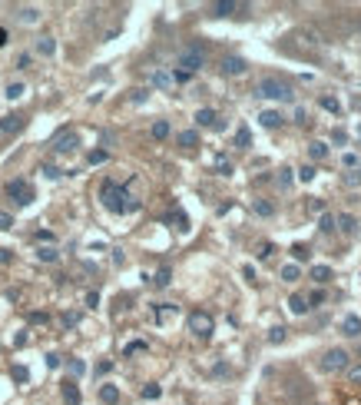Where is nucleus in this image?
Listing matches in <instances>:
<instances>
[{"mask_svg":"<svg viewBox=\"0 0 361 405\" xmlns=\"http://www.w3.org/2000/svg\"><path fill=\"white\" fill-rule=\"evenodd\" d=\"M236 146H239V150H249V146H252V130H249V127H239V133H236Z\"/></svg>","mask_w":361,"mask_h":405,"instance_id":"412c9836","label":"nucleus"},{"mask_svg":"<svg viewBox=\"0 0 361 405\" xmlns=\"http://www.w3.org/2000/svg\"><path fill=\"white\" fill-rule=\"evenodd\" d=\"M110 369H113V362L106 359V362H100V366H96V372H100V375H106V372H110Z\"/></svg>","mask_w":361,"mask_h":405,"instance_id":"e2e57ef3","label":"nucleus"},{"mask_svg":"<svg viewBox=\"0 0 361 405\" xmlns=\"http://www.w3.org/2000/svg\"><path fill=\"white\" fill-rule=\"evenodd\" d=\"M295 123H299V127H308V113H305V107H299V110H295Z\"/></svg>","mask_w":361,"mask_h":405,"instance_id":"de8ad7c7","label":"nucleus"},{"mask_svg":"<svg viewBox=\"0 0 361 405\" xmlns=\"http://www.w3.org/2000/svg\"><path fill=\"white\" fill-rule=\"evenodd\" d=\"M40 173H44V176H50V179H56V176H60V166H50V163H44V166H40Z\"/></svg>","mask_w":361,"mask_h":405,"instance_id":"37998d69","label":"nucleus"},{"mask_svg":"<svg viewBox=\"0 0 361 405\" xmlns=\"http://www.w3.org/2000/svg\"><path fill=\"white\" fill-rule=\"evenodd\" d=\"M305 299H308V309H311V306H322V302H325V292L315 289V292H311V296H305Z\"/></svg>","mask_w":361,"mask_h":405,"instance_id":"c03bdc74","label":"nucleus"},{"mask_svg":"<svg viewBox=\"0 0 361 405\" xmlns=\"http://www.w3.org/2000/svg\"><path fill=\"white\" fill-rule=\"evenodd\" d=\"M348 379H351V382H355V386H358V382H361V366H355V369H348Z\"/></svg>","mask_w":361,"mask_h":405,"instance_id":"13d9d810","label":"nucleus"},{"mask_svg":"<svg viewBox=\"0 0 361 405\" xmlns=\"http://www.w3.org/2000/svg\"><path fill=\"white\" fill-rule=\"evenodd\" d=\"M63 402L80 405V389H76V382H63Z\"/></svg>","mask_w":361,"mask_h":405,"instance_id":"a211bd4d","label":"nucleus"},{"mask_svg":"<svg viewBox=\"0 0 361 405\" xmlns=\"http://www.w3.org/2000/svg\"><path fill=\"white\" fill-rule=\"evenodd\" d=\"M202 64H206V53H202V47H199V44H193V47H186V50L179 53V64H176V67H179L182 73L193 76Z\"/></svg>","mask_w":361,"mask_h":405,"instance_id":"7ed1b4c3","label":"nucleus"},{"mask_svg":"<svg viewBox=\"0 0 361 405\" xmlns=\"http://www.w3.org/2000/svg\"><path fill=\"white\" fill-rule=\"evenodd\" d=\"M272 253H275V246H272V242H259V249H256V256H259V259H268Z\"/></svg>","mask_w":361,"mask_h":405,"instance_id":"ea45409f","label":"nucleus"},{"mask_svg":"<svg viewBox=\"0 0 361 405\" xmlns=\"http://www.w3.org/2000/svg\"><path fill=\"white\" fill-rule=\"evenodd\" d=\"M106 156H110V153H106V150H90V166H100V163H106Z\"/></svg>","mask_w":361,"mask_h":405,"instance_id":"e433bc0d","label":"nucleus"},{"mask_svg":"<svg viewBox=\"0 0 361 405\" xmlns=\"http://www.w3.org/2000/svg\"><path fill=\"white\" fill-rule=\"evenodd\" d=\"M0 262H10V249H0Z\"/></svg>","mask_w":361,"mask_h":405,"instance_id":"338daca9","label":"nucleus"},{"mask_svg":"<svg viewBox=\"0 0 361 405\" xmlns=\"http://www.w3.org/2000/svg\"><path fill=\"white\" fill-rule=\"evenodd\" d=\"M259 96H265V100H292V87H288L285 80H279V76H265V80H259L256 87Z\"/></svg>","mask_w":361,"mask_h":405,"instance_id":"f03ea898","label":"nucleus"},{"mask_svg":"<svg viewBox=\"0 0 361 405\" xmlns=\"http://www.w3.org/2000/svg\"><path fill=\"white\" fill-rule=\"evenodd\" d=\"M308 256H311V249L305 246V242H295L292 246V259L295 262H308Z\"/></svg>","mask_w":361,"mask_h":405,"instance_id":"a878e982","label":"nucleus"},{"mask_svg":"<svg viewBox=\"0 0 361 405\" xmlns=\"http://www.w3.org/2000/svg\"><path fill=\"white\" fill-rule=\"evenodd\" d=\"M139 395L153 402V399H159V395H162V389H159V386H143V392H139Z\"/></svg>","mask_w":361,"mask_h":405,"instance_id":"58836bf2","label":"nucleus"},{"mask_svg":"<svg viewBox=\"0 0 361 405\" xmlns=\"http://www.w3.org/2000/svg\"><path fill=\"white\" fill-rule=\"evenodd\" d=\"M100 199H103V206L110 209V213H133V209H139V199H133L130 193L119 183H113V179H106L100 186Z\"/></svg>","mask_w":361,"mask_h":405,"instance_id":"f257e3e1","label":"nucleus"},{"mask_svg":"<svg viewBox=\"0 0 361 405\" xmlns=\"http://www.w3.org/2000/svg\"><path fill=\"white\" fill-rule=\"evenodd\" d=\"M196 123L199 127H212V130H222V120H219V113L212 107H202L199 113H196Z\"/></svg>","mask_w":361,"mask_h":405,"instance_id":"9d476101","label":"nucleus"},{"mask_svg":"<svg viewBox=\"0 0 361 405\" xmlns=\"http://www.w3.org/2000/svg\"><path fill=\"white\" fill-rule=\"evenodd\" d=\"M308 276L315 279V282H328V279H331V266H311Z\"/></svg>","mask_w":361,"mask_h":405,"instance_id":"4be33fe9","label":"nucleus"},{"mask_svg":"<svg viewBox=\"0 0 361 405\" xmlns=\"http://www.w3.org/2000/svg\"><path fill=\"white\" fill-rule=\"evenodd\" d=\"M7 40H10V33H7V27H0V47H7Z\"/></svg>","mask_w":361,"mask_h":405,"instance_id":"69168bd1","label":"nucleus"},{"mask_svg":"<svg viewBox=\"0 0 361 405\" xmlns=\"http://www.w3.org/2000/svg\"><path fill=\"white\" fill-rule=\"evenodd\" d=\"M216 166H219V173H222V176H229V173H232V163H229L225 156H219V159H216Z\"/></svg>","mask_w":361,"mask_h":405,"instance_id":"09e8293b","label":"nucleus"},{"mask_svg":"<svg viewBox=\"0 0 361 405\" xmlns=\"http://www.w3.org/2000/svg\"><path fill=\"white\" fill-rule=\"evenodd\" d=\"M318 229H322V233H335V216H331V213H322V219H318Z\"/></svg>","mask_w":361,"mask_h":405,"instance_id":"473e14b6","label":"nucleus"},{"mask_svg":"<svg viewBox=\"0 0 361 405\" xmlns=\"http://www.w3.org/2000/svg\"><path fill=\"white\" fill-rule=\"evenodd\" d=\"M285 326H275V329H268V342H272V346H279V342H285Z\"/></svg>","mask_w":361,"mask_h":405,"instance_id":"f704fd0d","label":"nucleus"},{"mask_svg":"<svg viewBox=\"0 0 361 405\" xmlns=\"http://www.w3.org/2000/svg\"><path fill=\"white\" fill-rule=\"evenodd\" d=\"M7 196L17 199L20 206H30L33 202V186L27 183V179H10V183H7Z\"/></svg>","mask_w":361,"mask_h":405,"instance_id":"39448f33","label":"nucleus"},{"mask_svg":"<svg viewBox=\"0 0 361 405\" xmlns=\"http://www.w3.org/2000/svg\"><path fill=\"white\" fill-rule=\"evenodd\" d=\"M37 259H40V262H56V259H60V253H56L53 246H40V249H37Z\"/></svg>","mask_w":361,"mask_h":405,"instance_id":"bb28decb","label":"nucleus"},{"mask_svg":"<svg viewBox=\"0 0 361 405\" xmlns=\"http://www.w3.org/2000/svg\"><path fill=\"white\" fill-rule=\"evenodd\" d=\"M150 96V90H133V103H143Z\"/></svg>","mask_w":361,"mask_h":405,"instance_id":"4d7b16f0","label":"nucleus"},{"mask_svg":"<svg viewBox=\"0 0 361 405\" xmlns=\"http://www.w3.org/2000/svg\"><path fill=\"white\" fill-rule=\"evenodd\" d=\"M331 139L342 146V143H348V133H345V130H335V133H331Z\"/></svg>","mask_w":361,"mask_h":405,"instance_id":"6e6d98bb","label":"nucleus"},{"mask_svg":"<svg viewBox=\"0 0 361 405\" xmlns=\"http://www.w3.org/2000/svg\"><path fill=\"white\" fill-rule=\"evenodd\" d=\"M47 366H50V369H56V366H60V355H56V352H50V355H47Z\"/></svg>","mask_w":361,"mask_h":405,"instance_id":"052dcab7","label":"nucleus"},{"mask_svg":"<svg viewBox=\"0 0 361 405\" xmlns=\"http://www.w3.org/2000/svg\"><path fill=\"white\" fill-rule=\"evenodd\" d=\"M259 123H262L265 130H275V127H282V123H285V116H282L279 110H265V113L259 116Z\"/></svg>","mask_w":361,"mask_h":405,"instance_id":"ddd939ff","label":"nucleus"},{"mask_svg":"<svg viewBox=\"0 0 361 405\" xmlns=\"http://www.w3.org/2000/svg\"><path fill=\"white\" fill-rule=\"evenodd\" d=\"M17 17L24 20V24H37V20H40V10H37V7H20Z\"/></svg>","mask_w":361,"mask_h":405,"instance_id":"5701e85b","label":"nucleus"},{"mask_svg":"<svg viewBox=\"0 0 361 405\" xmlns=\"http://www.w3.org/2000/svg\"><path fill=\"white\" fill-rule=\"evenodd\" d=\"M335 229H342L345 236H355L358 233V219L351 213H342V216H335Z\"/></svg>","mask_w":361,"mask_h":405,"instance_id":"9b49d317","label":"nucleus"},{"mask_svg":"<svg viewBox=\"0 0 361 405\" xmlns=\"http://www.w3.org/2000/svg\"><path fill=\"white\" fill-rule=\"evenodd\" d=\"M299 179H302V183H311V179H315V166H311V163H302L299 166Z\"/></svg>","mask_w":361,"mask_h":405,"instance_id":"c9c22d12","label":"nucleus"},{"mask_svg":"<svg viewBox=\"0 0 361 405\" xmlns=\"http://www.w3.org/2000/svg\"><path fill=\"white\" fill-rule=\"evenodd\" d=\"M342 163H345V170H355V166H358V156H355V153H345Z\"/></svg>","mask_w":361,"mask_h":405,"instance_id":"8fccbe9b","label":"nucleus"},{"mask_svg":"<svg viewBox=\"0 0 361 405\" xmlns=\"http://www.w3.org/2000/svg\"><path fill=\"white\" fill-rule=\"evenodd\" d=\"M17 67H20V70L30 67V53H20V57H17Z\"/></svg>","mask_w":361,"mask_h":405,"instance_id":"bf43d9fd","label":"nucleus"},{"mask_svg":"<svg viewBox=\"0 0 361 405\" xmlns=\"http://www.w3.org/2000/svg\"><path fill=\"white\" fill-rule=\"evenodd\" d=\"M27 127V120L20 113H10V116H0V136H17L20 130Z\"/></svg>","mask_w":361,"mask_h":405,"instance_id":"6e6552de","label":"nucleus"},{"mask_svg":"<svg viewBox=\"0 0 361 405\" xmlns=\"http://www.w3.org/2000/svg\"><path fill=\"white\" fill-rule=\"evenodd\" d=\"M173 80H176V83H189V73H182V70H176V73H173Z\"/></svg>","mask_w":361,"mask_h":405,"instance_id":"680f3d73","label":"nucleus"},{"mask_svg":"<svg viewBox=\"0 0 361 405\" xmlns=\"http://www.w3.org/2000/svg\"><path fill=\"white\" fill-rule=\"evenodd\" d=\"M27 93V87H24V83H10V87H7V100H20V96H24Z\"/></svg>","mask_w":361,"mask_h":405,"instance_id":"2f4dec72","label":"nucleus"},{"mask_svg":"<svg viewBox=\"0 0 361 405\" xmlns=\"http://www.w3.org/2000/svg\"><path fill=\"white\" fill-rule=\"evenodd\" d=\"M0 229H13V216L0 209Z\"/></svg>","mask_w":361,"mask_h":405,"instance_id":"603ef678","label":"nucleus"},{"mask_svg":"<svg viewBox=\"0 0 361 405\" xmlns=\"http://www.w3.org/2000/svg\"><path fill=\"white\" fill-rule=\"evenodd\" d=\"M308 156L315 159V163H322V159L328 156V143H325V139H311L308 143Z\"/></svg>","mask_w":361,"mask_h":405,"instance_id":"4468645a","label":"nucleus"},{"mask_svg":"<svg viewBox=\"0 0 361 405\" xmlns=\"http://www.w3.org/2000/svg\"><path fill=\"white\" fill-rule=\"evenodd\" d=\"M318 103H322V110H328V113H342V103H338L335 100V96H322V100H318Z\"/></svg>","mask_w":361,"mask_h":405,"instance_id":"cd10ccee","label":"nucleus"},{"mask_svg":"<svg viewBox=\"0 0 361 405\" xmlns=\"http://www.w3.org/2000/svg\"><path fill=\"white\" fill-rule=\"evenodd\" d=\"M13 382H27V379H30V372H27V366H13Z\"/></svg>","mask_w":361,"mask_h":405,"instance_id":"a19ab883","label":"nucleus"},{"mask_svg":"<svg viewBox=\"0 0 361 405\" xmlns=\"http://www.w3.org/2000/svg\"><path fill=\"white\" fill-rule=\"evenodd\" d=\"M176 143H179L182 150H193V146H199V133H196V130H182V133L176 136Z\"/></svg>","mask_w":361,"mask_h":405,"instance_id":"dca6fc26","label":"nucleus"},{"mask_svg":"<svg viewBox=\"0 0 361 405\" xmlns=\"http://www.w3.org/2000/svg\"><path fill=\"white\" fill-rule=\"evenodd\" d=\"M308 209H311V213H325V199H318V196H315V199L308 202Z\"/></svg>","mask_w":361,"mask_h":405,"instance_id":"864d4df0","label":"nucleus"},{"mask_svg":"<svg viewBox=\"0 0 361 405\" xmlns=\"http://www.w3.org/2000/svg\"><path fill=\"white\" fill-rule=\"evenodd\" d=\"M100 399H103L106 405H116V402H119V389H116V386H103V389H100Z\"/></svg>","mask_w":361,"mask_h":405,"instance_id":"b1692460","label":"nucleus"},{"mask_svg":"<svg viewBox=\"0 0 361 405\" xmlns=\"http://www.w3.org/2000/svg\"><path fill=\"white\" fill-rule=\"evenodd\" d=\"M70 372H73V375H83V372H87V362H80V359H70Z\"/></svg>","mask_w":361,"mask_h":405,"instance_id":"a18cd8bd","label":"nucleus"},{"mask_svg":"<svg viewBox=\"0 0 361 405\" xmlns=\"http://www.w3.org/2000/svg\"><path fill=\"white\" fill-rule=\"evenodd\" d=\"M342 332L351 336V339H358L361 336V316H345L342 319Z\"/></svg>","mask_w":361,"mask_h":405,"instance_id":"f8f14e48","label":"nucleus"},{"mask_svg":"<svg viewBox=\"0 0 361 405\" xmlns=\"http://www.w3.org/2000/svg\"><path fill=\"white\" fill-rule=\"evenodd\" d=\"M87 306H90V309H96V306H100V292H96V289L87 292Z\"/></svg>","mask_w":361,"mask_h":405,"instance_id":"3c124183","label":"nucleus"},{"mask_svg":"<svg viewBox=\"0 0 361 405\" xmlns=\"http://www.w3.org/2000/svg\"><path fill=\"white\" fill-rule=\"evenodd\" d=\"M169 312H176V306H173V302H162V306H156V316H159V319H166Z\"/></svg>","mask_w":361,"mask_h":405,"instance_id":"49530a36","label":"nucleus"},{"mask_svg":"<svg viewBox=\"0 0 361 405\" xmlns=\"http://www.w3.org/2000/svg\"><path fill=\"white\" fill-rule=\"evenodd\" d=\"M153 282L159 286V289H162V286H169V282H173V269H169V266H162L159 272H156V279H153Z\"/></svg>","mask_w":361,"mask_h":405,"instance_id":"c85d7f7f","label":"nucleus"},{"mask_svg":"<svg viewBox=\"0 0 361 405\" xmlns=\"http://www.w3.org/2000/svg\"><path fill=\"white\" fill-rule=\"evenodd\" d=\"M245 70H249V64H245L242 57H222V73L225 76H242Z\"/></svg>","mask_w":361,"mask_h":405,"instance_id":"1a4fd4ad","label":"nucleus"},{"mask_svg":"<svg viewBox=\"0 0 361 405\" xmlns=\"http://www.w3.org/2000/svg\"><path fill=\"white\" fill-rule=\"evenodd\" d=\"M288 309H292L295 316H305V312H308V299H305V296H299V292H295V296L288 299Z\"/></svg>","mask_w":361,"mask_h":405,"instance_id":"aec40b11","label":"nucleus"},{"mask_svg":"<svg viewBox=\"0 0 361 405\" xmlns=\"http://www.w3.org/2000/svg\"><path fill=\"white\" fill-rule=\"evenodd\" d=\"M239 4L236 0H219V4H212V17H229V13H236Z\"/></svg>","mask_w":361,"mask_h":405,"instance_id":"2eb2a0df","label":"nucleus"},{"mask_svg":"<svg viewBox=\"0 0 361 405\" xmlns=\"http://www.w3.org/2000/svg\"><path fill=\"white\" fill-rule=\"evenodd\" d=\"M136 352H146V342L143 339H136V342H130V346L123 349V355H136Z\"/></svg>","mask_w":361,"mask_h":405,"instance_id":"4c0bfd02","label":"nucleus"},{"mask_svg":"<svg viewBox=\"0 0 361 405\" xmlns=\"http://www.w3.org/2000/svg\"><path fill=\"white\" fill-rule=\"evenodd\" d=\"M282 279H285V282H299V279H302V269L292 262V266H285V269H282Z\"/></svg>","mask_w":361,"mask_h":405,"instance_id":"c756f323","label":"nucleus"},{"mask_svg":"<svg viewBox=\"0 0 361 405\" xmlns=\"http://www.w3.org/2000/svg\"><path fill=\"white\" fill-rule=\"evenodd\" d=\"M153 83L159 90H169V87H173V76H169L166 70H153Z\"/></svg>","mask_w":361,"mask_h":405,"instance_id":"393cba45","label":"nucleus"},{"mask_svg":"<svg viewBox=\"0 0 361 405\" xmlns=\"http://www.w3.org/2000/svg\"><path fill=\"white\" fill-rule=\"evenodd\" d=\"M80 322V312H63V329H73Z\"/></svg>","mask_w":361,"mask_h":405,"instance_id":"79ce46f5","label":"nucleus"},{"mask_svg":"<svg viewBox=\"0 0 361 405\" xmlns=\"http://www.w3.org/2000/svg\"><path fill=\"white\" fill-rule=\"evenodd\" d=\"M252 209H256V216H262V219L275 216V202H268V199H252Z\"/></svg>","mask_w":361,"mask_h":405,"instance_id":"f3484780","label":"nucleus"},{"mask_svg":"<svg viewBox=\"0 0 361 405\" xmlns=\"http://www.w3.org/2000/svg\"><path fill=\"white\" fill-rule=\"evenodd\" d=\"M37 53H40V57H53V53H56V40L53 37H40L37 40Z\"/></svg>","mask_w":361,"mask_h":405,"instance_id":"6ab92c4d","label":"nucleus"},{"mask_svg":"<svg viewBox=\"0 0 361 405\" xmlns=\"http://www.w3.org/2000/svg\"><path fill=\"white\" fill-rule=\"evenodd\" d=\"M279 183H282V186H285V190H288V186H292V170H282Z\"/></svg>","mask_w":361,"mask_h":405,"instance_id":"5fc2aeb1","label":"nucleus"},{"mask_svg":"<svg viewBox=\"0 0 361 405\" xmlns=\"http://www.w3.org/2000/svg\"><path fill=\"white\" fill-rule=\"evenodd\" d=\"M169 136V123L166 120H156L153 123V139H166Z\"/></svg>","mask_w":361,"mask_h":405,"instance_id":"7c9ffc66","label":"nucleus"},{"mask_svg":"<svg viewBox=\"0 0 361 405\" xmlns=\"http://www.w3.org/2000/svg\"><path fill=\"white\" fill-rule=\"evenodd\" d=\"M212 329H216V322H212V316H209V312H202V309L189 312V332H193V336L209 339V336H212Z\"/></svg>","mask_w":361,"mask_h":405,"instance_id":"20e7f679","label":"nucleus"},{"mask_svg":"<svg viewBox=\"0 0 361 405\" xmlns=\"http://www.w3.org/2000/svg\"><path fill=\"white\" fill-rule=\"evenodd\" d=\"M76 146H80V136H76V130H60V133L53 136V150H56V153H73Z\"/></svg>","mask_w":361,"mask_h":405,"instance_id":"0eeeda50","label":"nucleus"},{"mask_svg":"<svg viewBox=\"0 0 361 405\" xmlns=\"http://www.w3.org/2000/svg\"><path fill=\"white\" fill-rule=\"evenodd\" d=\"M30 322H40V326H44V322H47V312H33Z\"/></svg>","mask_w":361,"mask_h":405,"instance_id":"0e129e2a","label":"nucleus"},{"mask_svg":"<svg viewBox=\"0 0 361 405\" xmlns=\"http://www.w3.org/2000/svg\"><path fill=\"white\" fill-rule=\"evenodd\" d=\"M348 359H351V355H348V349H342V346H338V349H328V352H325L322 366L328 369V372H342V369H348Z\"/></svg>","mask_w":361,"mask_h":405,"instance_id":"423d86ee","label":"nucleus"},{"mask_svg":"<svg viewBox=\"0 0 361 405\" xmlns=\"http://www.w3.org/2000/svg\"><path fill=\"white\" fill-rule=\"evenodd\" d=\"M345 183H348V186H361V159H358V166H355V170H348V173H345Z\"/></svg>","mask_w":361,"mask_h":405,"instance_id":"72a5a7b5","label":"nucleus"}]
</instances>
